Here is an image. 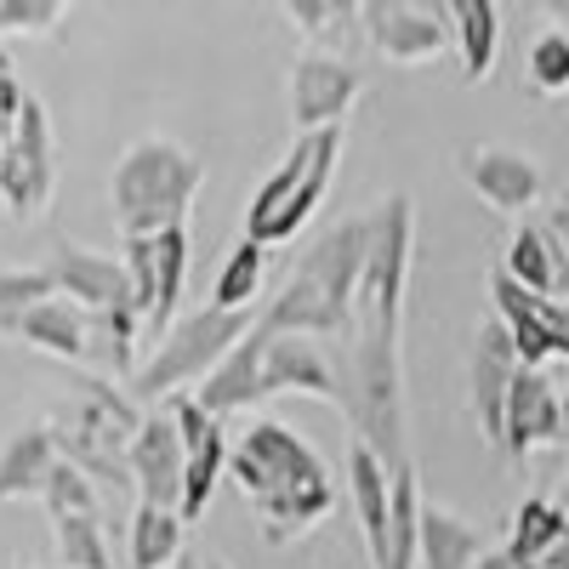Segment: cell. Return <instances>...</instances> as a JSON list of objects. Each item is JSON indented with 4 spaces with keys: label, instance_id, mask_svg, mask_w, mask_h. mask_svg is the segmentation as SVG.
I'll return each instance as SVG.
<instances>
[{
    "label": "cell",
    "instance_id": "obj_5",
    "mask_svg": "<svg viewBox=\"0 0 569 569\" xmlns=\"http://www.w3.org/2000/svg\"><path fill=\"white\" fill-rule=\"evenodd\" d=\"M337 160H342V126L297 137V149L284 154V166L257 188V200L246 206V240L268 251L279 240H291V233H302L313 222L319 200L330 194V182H337Z\"/></svg>",
    "mask_w": 569,
    "mask_h": 569
},
{
    "label": "cell",
    "instance_id": "obj_28",
    "mask_svg": "<svg viewBox=\"0 0 569 569\" xmlns=\"http://www.w3.org/2000/svg\"><path fill=\"white\" fill-rule=\"evenodd\" d=\"M262 273H268V251L240 240V246H228V262L217 268V284H211V308H228V313H240L257 302L262 291Z\"/></svg>",
    "mask_w": 569,
    "mask_h": 569
},
{
    "label": "cell",
    "instance_id": "obj_15",
    "mask_svg": "<svg viewBox=\"0 0 569 569\" xmlns=\"http://www.w3.org/2000/svg\"><path fill=\"white\" fill-rule=\"evenodd\" d=\"M52 291L86 313H114V308H131V284H126V262L109 257V251H91V246H74V240H58L52 246Z\"/></svg>",
    "mask_w": 569,
    "mask_h": 569
},
{
    "label": "cell",
    "instance_id": "obj_41",
    "mask_svg": "<svg viewBox=\"0 0 569 569\" xmlns=\"http://www.w3.org/2000/svg\"><path fill=\"white\" fill-rule=\"evenodd\" d=\"M558 507H563V518H569V490H563V501H558Z\"/></svg>",
    "mask_w": 569,
    "mask_h": 569
},
{
    "label": "cell",
    "instance_id": "obj_1",
    "mask_svg": "<svg viewBox=\"0 0 569 569\" xmlns=\"http://www.w3.org/2000/svg\"><path fill=\"white\" fill-rule=\"evenodd\" d=\"M410 246L416 211L410 194H388L370 211V251L353 291L348 325V421L353 439L388 472L410 467V421H405V291H410Z\"/></svg>",
    "mask_w": 569,
    "mask_h": 569
},
{
    "label": "cell",
    "instance_id": "obj_40",
    "mask_svg": "<svg viewBox=\"0 0 569 569\" xmlns=\"http://www.w3.org/2000/svg\"><path fill=\"white\" fill-rule=\"evenodd\" d=\"M206 569H228V563H222V558H206Z\"/></svg>",
    "mask_w": 569,
    "mask_h": 569
},
{
    "label": "cell",
    "instance_id": "obj_36",
    "mask_svg": "<svg viewBox=\"0 0 569 569\" xmlns=\"http://www.w3.org/2000/svg\"><path fill=\"white\" fill-rule=\"evenodd\" d=\"M541 228L552 233V246L569 257V194H558V200H552V211H547V222H541Z\"/></svg>",
    "mask_w": 569,
    "mask_h": 569
},
{
    "label": "cell",
    "instance_id": "obj_11",
    "mask_svg": "<svg viewBox=\"0 0 569 569\" xmlns=\"http://www.w3.org/2000/svg\"><path fill=\"white\" fill-rule=\"evenodd\" d=\"M273 393L325 399V405H337L348 416V376L313 337H268V348H262V399H273Z\"/></svg>",
    "mask_w": 569,
    "mask_h": 569
},
{
    "label": "cell",
    "instance_id": "obj_42",
    "mask_svg": "<svg viewBox=\"0 0 569 569\" xmlns=\"http://www.w3.org/2000/svg\"><path fill=\"white\" fill-rule=\"evenodd\" d=\"M0 63H7V52H0Z\"/></svg>",
    "mask_w": 569,
    "mask_h": 569
},
{
    "label": "cell",
    "instance_id": "obj_33",
    "mask_svg": "<svg viewBox=\"0 0 569 569\" xmlns=\"http://www.w3.org/2000/svg\"><path fill=\"white\" fill-rule=\"evenodd\" d=\"M126 284H131V313L137 325H149L154 313V240H126Z\"/></svg>",
    "mask_w": 569,
    "mask_h": 569
},
{
    "label": "cell",
    "instance_id": "obj_17",
    "mask_svg": "<svg viewBox=\"0 0 569 569\" xmlns=\"http://www.w3.org/2000/svg\"><path fill=\"white\" fill-rule=\"evenodd\" d=\"M518 376V353L507 342V330L490 319L479 325V337H472V353H467V399H472V421H479V433L501 450V410H507V388Z\"/></svg>",
    "mask_w": 569,
    "mask_h": 569
},
{
    "label": "cell",
    "instance_id": "obj_18",
    "mask_svg": "<svg viewBox=\"0 0 569 569\" xmlns=\"http://www.w3.org/2000/svg\"><path fill=\"white\" fill-rule=\"evenodd\" d=\"M262 348H268V337H262V325H251L240 342L228 348V359L200 382V393H194V405L211 416V421H222V416H233V410H251V405H262Z\"/></svg>",
    "mask_w": 569,
    "mask_h": 569
},
{
    "label": "cell",
    "instance_id": "obj_19",
    "mask_svg": "<svg viewBox=\"0 0 569 569\" xmlns=\"http://www.w3.org/2000/svg\"><path fill=\"white\" fill-rule=\"evenodd\" d=\"M348 490H353V512H359V530H365V552L370 563L382 569L388 563V512H393V472L376 461L359 439L348 445Z\"/></svg>",
    "mask_w": 569,
    "mask_h": 569
},
{
    "label": "cell",
    "instance_id": "obj_32",
    "mask_svg": "<svg viewBox=\"0 0 569 569\" xmlns=\"http://www.w3.org/2000/svg\"><path fill=\"white\" fill-rule=\"evenodd\" d=\"M40 501H46V512H52V518H69V512H98V485H91L74 461H63V456H58V467H52V479H46Z\"/></svg>",
    "mask_w": 569,
    "mask_h": 569
},
{
    "label": "cell",
    "instance_id": "obj_3",
    "mask_svg": "<svg viewBox=\"0 0 569 569\" xmlns=\"http://www.w3.org/2000/svg\"><path fill=\"white\" fill-rule=\"evenodd\" d=\"M370 251V217H342L330 222L319 240L297 257L284 291L268 302L257 319L268 337H325V342H348L353 325V291L365 273Z\"/></svg>",
    "mask_w": 569,
    "mask_h": 569
},
{
    "label": "cell",
    "instance_id": "obj_14",
    "mask_svg": "<svg viewBox=\"0 0 569 569\" xmlns=\"http://www.w3.org/2000/svg\"><path fill=\"white\" fill-rule=\"evenodd\" d=\"M126 467H131V485H137V507L177 512V501H182V433L166 410L142 416V427L126 445Z\"/></svg>",
    "mask_w": 569,
    "mask_h": 569
},
{
    "label": "cell",
    "instance_id": "obj_7",
    "mask_svg": "<svg viewBox=\"0 0 569 569\" xmlns=\"http://www.w3.org/2000/svg\"><path fill=\"white\" fill-rule=\"evenodd\" d=\"M58 188V149H52V120L34 98H23L18 126L0 149V200H7L18 217H34Z\"/></svg>",
    "mask_w": 569,
    "mask_h": 569
},
{
    "label": "cell",
    "instance_id": "obj_29",
    "mask_svg": "<svg viewBox=\"0 0 569 569\" xmlns=\"http://www.w3.org/2000/svg\"><path fill=\"white\" fill-rule=\"evenodd\" d=\"M52 530H58L63 569H114V552H109V536H103V512L52 518Z\"/></svg>",
    "mask_w": 569,
    "mask_h": 569
},
{
    "label": "cell",
    "instance_id": "obj_22",
    "mask_svg": "<svg viewBox=\"0 0 569 569\" xmlns=\"http://www.w3.org/2000/svg\"><path fill=\"white\" fill-rule=\"evenodd\" d=\"M450 40L461 52V80L479 86L496 69V46H501V7L496 0H450Z\"/></svg>",
    "mask_w": 569,
    "mask_h": 569
},
{
    "label": "cell",
    "instance_id": "obj_23",
    "mask_svg": "<svg viewBox=\"0 0 569 569\" xmlns=\"http://www.w3.org/2000/svg\"><path fill=\"white\" fill-rule=\"evenodd\" d=\"M563 541H569V518H563V507L547 501V496H530L525 507L512 512V530H507L501 558H507L512 569H541Z\"/></svg>",
    "mask_w": 569,
    "mask_h": 569
},
{
    "label": "cell",
    "instance_id": "obj_25",
    "mask_svg": "<svg viewBox=\"0 0 569 569\" xmlns=\"http://www.w3.org/2000/svg\"><path fill=\"white\" fill-rule=\"evenodd\" d=\"M58 467V445H52V427H23V433L0 450V501H23V496H40L46 479Z\"/></svg>",
    "mask_w": 569,
    "mask_h": 569
},
{
    "label": "cell",
    "instance_id": "obj_27",
    "mask_svg": "<svg viewBox=\"0 0 569 569\" xmlns=\"http://www.w3.org/2000/svg\"><path fill=\"white\" fill-rule=\"evenodd\" d=\"M416 536H421V485L416 461L393 472V512H388V563L382 569H416Z\"/></svg>",
    "mask_w": 569,
    "mask_h": 569
},
{
    "label": "cell",
    "instance_id": "obj_26",
    "mask_svg": "<svg viewBox=\"0 0 569 569\" xmlns=\"http://www.w3.org/2000/svg\"><path fill=\"white\" fill-rule=\"evenodd\" d=\"M188 547V525L166 507H137L131 512V569H171Z\"/></svg>",
    "mask_w": 569,
    "mask_h": 569
},
{
    "label": "cell",
    "instance_id": "obj_10",
    "mask_svg": "<svg viewBox=\"0 0 569 569\" xmlns=\"http://www.w3.org/2000/svg\"><path fill=\"white\" fill-rule=\"evenodd\" d=\"M359 23L388 63H433L450 46V12L427 0H370L359 7Z\"/></svg>",
    "mask_w": 569,
    "mask_h": 569
},
{
    "label": "cell",
    "instance_id": "obj_35",
    "mask_svg": "<svg viewBox=\"0 0 569 569\" xmlns=\"http://www.w3.org/2000/svg\"><path fill=\"white\" fill-rule=\"evenodd\" d=\"M284 18H291L302 34H337L348 18H359V7H348V0H291Z\"/></svg>",
    "mask_w": 569,
    "mask_h": 569
},
{
    "label": "cell",
    "instance_id": "obj_8",
    "mask_svg": "<svg viewBox=\"0 0 569 569\" xmlns=\"http://www.w3.org/2000/svg\"><path fill=\"white\" fill-rule=\"evenodd\" d=\"M490 302H496V325L507 330V342L525 370H547V359H569V308L563 302L530 297L501 268L490 273Z\"/></svg>",
    "mask_w": 569,
    "mask_h": 569
},
{
    "label": "cell",
    "instance_id": "obj_13",
    "mask_svg": "<svg viewBox=\"0 0 569 569\" xmlns=\"http://www.w3.org/2000/svg\"><path fill=\"white\" fill-rule=\"evenodd\" d=\"M547 445H563L558 388H552L547 370H525V365H518L512 388H507V410H501V450L512 461H530Z\"/></svg>",
    "mask_w": 569,
    "mask_h": 569
},
{
    "label": "cell",
    "instance_id": "obj_37",
    "mask_svg": "<svg viewBox=\"0 0 569 569\" xmlns=\"http://www.w3.org/2000/svg\"><path fill=\"white\" fill-rule=\"evenodd\" d=\"M171 569H206V552H194V547H182Z\"/></svg>",
    "mask_w": 569,
    "mask_h": 569
},
{
    "label": "cell",
    "instance_id": "obj_31",
    "mask_svg": "<svg viewBox=\"0 0 569 569\" xmlns=\"http://www.w3.org/2000/svg\"><path fill=\"white\" fill-rule=\"evenodd\" d=\"M52 273L46 268H0V330H7L12 319H23L29 308L52 302Z\"/></svg>",
    "mask_w": 569,
    "mask_h": 569
},
{
    "label": "cell",
    "instance_id": "obj_30",
    "mask_svg": "<svg viewBox=\"0 0 569 569\" xmlns=\"http://www.w3.org/2000/svg\"><path fill=\"white\" fill-rule=\"evenodd\" d=\"M525 74H530L536 98H563V91H569V34L563 29H547V34L530 40Z\"/></svg>",
    "mask_w": 569,
    "mask_h": 569
},
{
    "label": "cell",
    "instance_id": "obj_20",
    "mask_svg": "<svg viewBox=\"0 0 569 569\" xmlns=\"http://www.w3.org/2000/svg\"><path fill=\"white\" fill-rule=\"evenodd\" d=\"M501 273L512 284H525L530 297H563L569 291V257L552 246V233L541 222H518L512 240H507V257H501Z\"/></svg>",
    "mask_w": 569,
    "mask_h": 569
},
{
    "label": "cell",
    "instance_id": "obj_16",
    "mask_svg": "<svg viewBox=\"0 0 569 569\" xmlns=\"http://www.w3.org/2000/svg\"><path fill=\"white\" fill-rule=\"evenodd\" d=\"M461 177L472 182L490 211L501 217H525L541 200V166L525 149H501V142H479V149L461 154Z\"/></svg>",
    "mask_w": 569,
    "mask_h": 569
},
{
    "label": "cell",
    "instance_id": "obj_6",
    "mask_svg": "<svg viewBox=\"0 0 569 569\" xmlns=\"http://www.w3.org/2000/svg\"><path fill=\"white\" fill-rule=\"evenodd\" d=\"M257 325L251 308L228 313V308H194V313H177V325L154 342V353L142 359V370L131 376V399H177L188 382H206V376L228 359V348Z\"/></svg>",
    "mask_w": 569,
    "mask_h": 569
},
{
    "label": "cell",
    "instance_id": "obj_24",
    "mask_svg": "<svg viewBox=\"0 0 569 569\" xmlns=\"http://www.w3.org/2000/svg\"><path fill=\"white\" fill-rule=\"evenodd\" d=\"M188 262H194V240H188V228H166V233H154V313H149V325H142L154 342L166 337V330L177 325V313H182Z\"/></svg>",
    "mask_w": 569,
    "mask_h": 569
},
{
    "label": "cell",
    "instance_id": "obj_9",
    "mask_svg": "<svg viewBox=\"0 0 569 569\" xmlns=\"http://www.w3.org/2000/svg\"><path fill=\"white\" fill-rule=\"evenodd\" d=\"M166 416L177 421V433H182V501H177V518L182 525H194V518H206L217 485H222V467H228V433H222V421H211L194 393H177L166 405Z\"/></svg>",
    "mask_w": 569,
    "mask_h": 569
},
{
    "label": "cell",
    "instance_id": "obj_39",
    "mask_svg": "<svg viewBox=\"0 0 569 569\" xmlns=\"http://www.w3.org/2000/svg\"><path fill=\"white\" fill-rule=\"evenodd\" d=\"M558 410H563V439H569V388L558 393Z\"/></svg>",
    "mask_w": 569,
    "mask_h": 569
},
{
    "label": "cell",
    "instance_id": "obj_2",
    "mask_svg": "<svg viewBox=\"0 0 569 569\" xmlns=\"http://www.w3.org/2000/svg\"><path fill=\"white\" fill-rule=\"evenodd\" d=\"M228 467H233V490L251 501L268 547L308 536L337 501L319 450L284 421H251L240 445H228Z\"/></svg>",
    "mask_w": 569,
    "mask_h": 569
},
{
    "label": "cell",
    "instance_id": "obj_4",
    "mask_svg": "<svg viewBox=\"0 0 569 569\" xmlns=\"http://www.w3.org/2000/svg\"><path fill=\"white\" fill-rule=\"evenodd\" d=\"M200 182L206 166L194 149H182L177 137H137L109 182L126 240H154L166 228H188V206H194Z\"/></svg>",
    "mask_w": 569,
    "mask_h": 569
},
{
    "label": "cell",
    "instance_id": "obj_38",
    "mask_svg": "<svg viewBox=\"0 0 569 569\" xmlns=\"http://www.w3.org/2000/svg\"><path fill=\"white\" fill-rule=\"evenodd\" d=\"M472 569H512V563H507L501 552H485V558H479V563H472Z\"/></svg>",
    "mask_w": 569,
    "mask_h": 569
},
{
    "label": "cell",
    "instance_id": "obj_34",
    "mask_svg": "<svg viewBox=\"0 0 569 569\" xmlns=\"http://www.w3.org/2000/svg\"><path fill=\"white\" fill-rule=\"evenodd\" d=\"M63 0H0V34H46L63 23Z\"/></svg>",
    "mask_w": 569,
    "mask_h": 569
},
{
    "label": "cell",
    "instance_id": "obj_12",
    "mask_svg": "<svg viewBox=\"0 0 569 569\" xmlns=\"http://www.w3.org/2000/svg\"><path fill=\"white\" fill-rule=\"evenodd\" d=\"M365 98V80L353 63L330 58V52H302L297 69H291V114L308 131H325V126H342L348 109Z\"/></svg>",
    "mask_w": 569,
    "mask_h": 569
},
{
    "label": "cell",
    "instance_id": "obj_43",
    "mask_svg": "<svg viewBox=\"0 0 569 569\" xmlns=\"http://www.w3.org/2000/svg\"><path fill=\"white\" fill-rule=\"evenodd\" d=\"M18 569H29V563H18Z\"/></svg>",
    "mask_w": 569,
    "mask_h": 569
},
{
    "label": "cell",
    "instance_id": "obj_21",
    "mask_svg": "<svg viewBox=\"0 0 569 569\" xmlns=\"http://www.w3.org/2000/svg\"><path fill=\"white\" fill-rule=\"evenodd\" d=\"M485 558L479 525H467L461 512L421 501V536H416V563L421 569H472Z\"/></svg>",
    "mask_w": 569,
    "mask_h": 569
}]
</instances>
